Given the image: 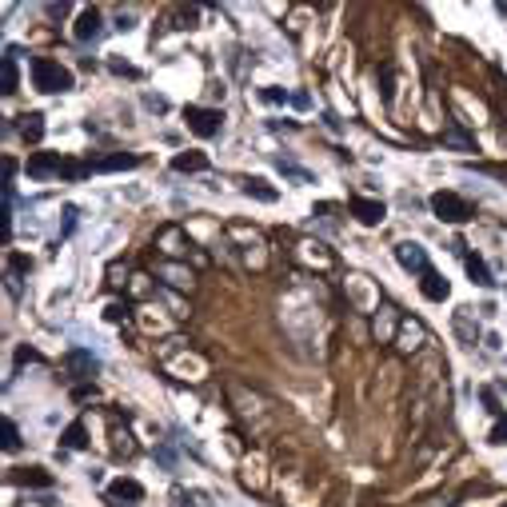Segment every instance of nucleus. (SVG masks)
I'll list each match as a JSON object with an SVG mask.
<instances>
[{"label": "nucleus", "mask_w": 507, "mask_h": 507, "mask_svg": "<svg viewBox=\"0 0 507 507\" xmlns=\"http://www.w3.org/2000/svg\"><path fill=\"white\" fill-rule=\"evenodd\" d=\"M32 84H36V88L41 92H68L72 84V72L64 68L61 61H48V56H36V61H32Z\"/></svg>", "instance_id": "1"}, {"label": "nucleus", "mask_w": 507, "mask_h": 507, "mask_svg": "<svg viewBox=\"0 0 507 507\" xmlns=\"http://www.w3.org/2000/svg\"><path fill=\"white\" fill-rule=\"evenodd\" d=\"M184 120H188V128H192L200 140H212V136L224 132V112H216V108H200V104H188V108H184Z\"/></svg>", "instance_id": "2"}, {"label": "nucleus", "mask_w": 507, "mask_h": 507, "mask_svg": "<svg viewBox=\"0 0 507 507\" xmlns=\"http://www.w3.org/2000/svg\"><path fill=\"white\" fill-rule=\"evenodd\" d=\"M432 212H436V220H444V224H467L471 220V204H467L464 196H456V192H436L432 196Z\"/></svg>", "instance_id": "3"}, {"label": "nucleus", "mask_w": 507, "mask_h": 507, "mask_svg": "<svg viewBox=\"0 0 507 507\" xmlns=\"http://www.w3.org/2000/svg\"><path fill=\"white\" fill-rule=\"evenodd\" d=\"M152 244L164 252V260H188V252H192V240L184 236L180 224H168V228H160Z\"/></svg>", "instance_id": "4"}, {"label": "nucleus", "mask_w": 507, "mask_h": 507, "mask_svg": "<svg viewBox=\"0 0 507 507\" xmlns=\"http://www.w3.org/2000/svg\"><path fill=\"white\" fill-rule=\"evenodd\" d=\"M104 499H108L112 507H136L144 499V487L136 484V479H112L108 487H104Z\"/></svg>", "instance_id": "5"}, {"label": "nucleus", "mask_w": 507, "mask_h": 507, "mask_svg": "<svg viewBox=\"0 0 507 507\" xmlns=\"http://www.w3.org/2000/svg\"><path fill=\"white\" fill-rule=\"evenodd\" d=\"M424 344H427V328L419 324V320H407V315H404V324H399V335H396V344H392V347H396L399 355H416Z\"/></svg>", "instance_id": "6"}, {"label": "nucleus", "mask_w": 507, "mask_h": 507, "mask_svg": "<svg viewBox=\"0 0 507 507\" xmlns=\"http://www.w3.org/2000/svg\"><path fill=\"white\" fill-rule=\"evenodd\" d=\"M399 324H404V315H399V308H396V304H380V315H375L372 332H375V340H380V344H396Z\"/></svg>", "instance_id": "7"}, {"label": "nucleus", "mask_w": 507, "mask_h": 507, "mask_svg": "<svg viewBox=\"0 0 507 507\" xmlns=\"http://www.w3.org/2000/svg\"><path fill=\"white\" fill-rule=\"evenodd\" d=\"M156 276H160L168 288H176V292H192L196 288V276L188 272V268H180L176 260H160V264H156Z\"/></svg>", "instance_id": "8"}, {"label": "nucleus", "mask_w": 507, "mask_h": 507, "mask_svg": "<svg viewBox=\"0 0 507 507\" xmlns=\"http://www.w3.org/2000/svg\"><path fill=\"white\" fill-rule=\"evenodd\" d=\"M396 260H399V268L404 272H416V276H424V272H432V264H427V252L419 248V244H396Z\"/></svg>", "instance_id": "9"}, {"label": "nucleus", "mask_w": 507, "mask_h": 507, "mask_svg": "<svg viewBox=\"0 0 507 507\" xmlns=\"http://www.w3.org/2000/svg\"><path fill=\"white\" fill-rule=\"evenodd\" d=\"M352 216L364 228H375V224H384V216H387V208H384V200H367V196H352Z\"/></svg>", "instance_id": "10"}, {"label": "nucleus", "mask_w": 507, "mask_h": 507, "mask_svg": "<svg viewBox=\"0 0 507 507\" xmlns=\"http://www.w3.org/2000/svg\"><path fill=\"white\" fill-rule=\"evenodd\" d=\"M104 32V16H100V9H84L80 16H76V24H72V36L80 44H88V41H96Z\"/></svg>", "instance_id": "11"}, {"label": "nucleus", "mask_w": 507, "mask_h": 507, "mask_svg": "<svg viewBox=\"0 0 507 507\" xmlns=\"http://www.w3.org/2000/svg\"><path fill=\"white\" fill-rule=\"evenodd\" d=\"M28 176L32 180H48V176H64V160L52 152H36L28 156Z\"/></svg>", "instance_id": "12"}, {"label": "nucleus", "mask_w": 507, "mask_h": 507, "mask_svg": "<svg viewBox=\"0 0 507 507\" xmlns=\"http://www.w3.org/2000/svg\"><path fill=\"white\" fill-rule=\"evenodd\" d=\"M419 292H424L427 300H432V304H444L447 296H451V284H447L444 276H439L436 268H432V272L419 276Z\"/></svg>", "instance_id": "13"}, {"label": "nucleus", "mask_w": 507, "mask_h": 507, "mask_svg": "<svg viewBox=\"0 0 507 507\" xmlns=\"http://www.w3.org/2000/svg\"><path fill=\"white\" fill-rule=\"evenodd\" d=\"M136 164H140V156L116 152V156H100V160H92V172H128V168H136Z\"/></svg>", "instance_id": "14"}, {"label": "nucleus", "mask_w": 507, "mask_h": 507, "mask_svg": "<svg viewBox=\"0 0 507 507\" xmlns=\"http://www.w3.org/2000/svg\"><path fill=\"white\" fill-rule=\"evenodd\" d=\"M12 484H21V487H52V476L44 471V467H21V471L12 476Z\"/></svg>", "instance_id": "15"}, {"label": "nucleus", "mask_w": 507, "mask_h": 507, "mask_svg": "<svg viewBox=\"0 0 507 507\" xmlns=\"http://www.w3.org/2000/svg\"><path fill=\"white\" fill-rule=\"evenodd\" d=\"M451 324H456V332L464 335V344H476L479 340V324H471V308H459V312L451 315Z\"/></svg>", "instance_id": "16"}, {"label": "nucleus", "mask_w": 507, "mask_h": 507, "mask_svg": "<svg viewBox=\"0 0 507 507\" xmlns=\"http://www.w3.org/2000/svg\"><path fill=\"white\" fill-rule=\"evenodd\" d=\"M96 367H100V360H96L92 352H80V347H76V352H68V372H76V375H92Z\"/></svg>", "instance_id": "17"}, {"label": "nucleus", "mask_w": 507, "mask_h": 507, "mask_svg": "<svg viewBox=\"0 0 507 507\" xmlns=\"http://www.w3.org/2000/svg\"><path fill=\"white\" fill-rule=\"evenodd\" d=\"M172 168L176 172H204V168H208V156L204 152H180V156H172Z\"/></svg>", "instance_id": "18"}, {"label": "nucleus", "mask_w": 507, "mask_h": 507, "mask_svg": "<svg viewBox=\"0 0 507 507\" xmlns=\"http://www.w3.org/2000/svg\"><path fill=\"white\" fill-rule=\"evenodd\" d=\"M61 447H68V451H84V447H88V432H84V424H68V427H64Z\"/></svg>", "instance_id": "19"}, {"label": "nucleus", "mask_w": 507, "mask_h": 507, "mask_svg": "<svg viewBox=\"0 0 507 507\" xmlns=\"http://www.w3.org/2000/svg\"><path fill=\"white\" fill-rule=\"evenodd\" d=\"M464 264H467L471 284H479V288H491V284H496V280H491V272H487V264L479 260V256H464Z\"/></svg>", "instance_id": "20"}, {"label": "nucleus", "mask_w": 507, "mask_h": 507, "mask_svg": "<svg viewBox=\"0 0 507 507\" xmlns=\"http://www.w3.org/2000/svg\"><path fill=\"white\" fill-rule=\"evenodd\" d=\"M21 136H24L28 144H41V136H44V116H41V112H28V116H24Z\"/></svg>", "instance_id": "21"}, {"label": "nucleus", "mask_w": 507, "mask_h": 507, "mask_svg": "<svg viewBox=\"0 0 507 507\" xmlns=\"http://www.w3.org/2000/svg\"><path fill=\"white\" fill-rule=\"evenodd\" d=\"M0 84H4V96H12V92H16V61H12V56H4V61H0Z\"/></svg>", "instance_id": "22"}, {"label": "nucleus", "mask_w": 507, "mask_h": 507, "mask_svg": "<svg viewBox=\"0 0 507 507\" xmlns=\"http://www.w3.org/2000/svg\"><path fill=\"white\" fill-rule=\"evenodd\" d=\"M244 192L256 196V200H264V204H272V200H276V188H268V184H264V180H256V176H252L248 184H244Z\"/></svg>", "instance_id": "23"}, {"label": "nucleus", "mask_w": 507, "mask_h": 507, "mask_svg": "<svg viewBox=\"0 0 507 507\" xmlns=\"http://www.w3.org/2000/svg\"><path fill=\"white\" fill-rule=\"evenodd\" d=\"M0 432H4V439H0V444H4V451H16V447H21V432H16V424H12V419H4V424H0Z\"/></svg>", "instance_id": "24"}, {"label": "nucleus", "mask_w": 507, "mask_h": 507, "mask_svg": "<svg viewBox=\"0 0 507 507\" xmlns=\"http://www.w3.org/2000/svg\"><path fill=\"white\" fill-rule=\"evenodd\" d=\"M444 144H447V148H459V152H471V140H467L464 132H456V128L444 132Z\"/></svg>", "instance_id": "25"}, {"label": "nucleus", "mask_w": 507, "mask_h": 507, "mask_svg": "<svg viewBox=\"0 0 507 507\" xmlns=\"http://www.w3.org/2000/svg\"><path fill=\"white\" fill-rule=\"evenodd\" d=\"M479 399H484V407L491 412V416H503V407H499V396L491 392V387H479Z\"/></svg>", "instance_id": "26"}, {"label": "nucleus", "mask_w": 507, "mask_h": 507, "mask_svg": "<svg viewBox=\"0 0 507 507\" xmlns=\"http://www.w3.org/2000/svg\"><path fill=\"white\" fill-rule=\"evenodd\" d=\"M276 164H280V172H284V176H296V180H308V172H304V168H300V164L284 160V156H280V160H276Z\"/></svg>", "instance_id": "27"}, {"label": "nucleus", "mask_w": 507, "mask_h": 507, "mask_svg": "<svg viewBox=\"0 0 507 507\" xmlns=\"http://www.w3.org/2000/svg\"><path fill=\"white\" fill-rule=\"evenodd\" d=\"M491 444H499V447L507 444V419H499V424L491 427Z\"/></svg>", "instance_id": "28"}, {"label": "nucleus", "mask_w": 507, "mask_h": 507, "mask_svg": "<svg viewBox=\"0 0 507 507\" xmlns=\"http://www.w3.org/2000/svg\"><path fill=\"white\" fill-rule=\"evenodd\" d=\"M264 100H268V104H284L288 92H284V88H264Z\"/></svg>", "instance_id": "29"}, {"label": "nucleus", "mask_w": 507, "mask_h": 507, "mask_svg": "<svg viewBox=\"0 0 507 507\" xmlns=\"http://www.w3.org/2000/svg\"><path fill=\"white\" fill-rule=\"evenodd\" d=\"M9 264H12V272H32V260H24V256H12Z\"/></svg>", "instance_id": "30"}, {"label": "nucleus", "mask_w": 507, "mask_h": 507, "mask_svg": "<svg viewBox=\"0 0 507 507\" xmlns=\"http://www.w3.org/2000/svg\"><path fill=\"white\" fill-rule=\"evenodd\" d=\"M144 104H148V108H156V112L168 108V100H160V96H144Z\"/></svg>", "instance_id": "31"}, {"label": "nucleus", "mask_w": 507, "mask_h": 507, "mask_svg": "<svg viewBox=\"0 0 507 507\" xmlns=\"http://www.w3.org/2000/svg\"><path fill=\"white\" fill-rule=\"evenodd\" d=\"M427 507H451V496H432V499H427Z\"/></svg>", "instance_id": "32"}, {"label": "nucleus", "mask_w": 507, "mask_h": 507, "mask_svg": "<svg viewBox=\"0 0 507 507\" xmlns=\"http://www.w3.org/2000/svg\"><path fill=\"white\" fill-rule=\"evenodd\" d=\"M384 100H392V68H384Z\"/></svg>", "instance_id": "33"}, {"label": "nucleus", "mask_w": 507, "mask_h": 507, "mask_svg": "<svg viewBox=\"0 0 507 507\" xmlns=\"http://www.w3.org/2000/svg\"><path fill=\"white\" fill-rule=\"evenodd\" d=\"M64 12H68V4H64V0H61V4H48V16H64Z\"/></svg>", "instance_id": "34"}]
</instances>
